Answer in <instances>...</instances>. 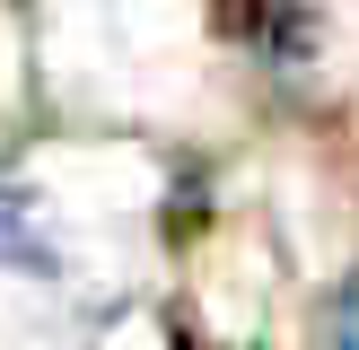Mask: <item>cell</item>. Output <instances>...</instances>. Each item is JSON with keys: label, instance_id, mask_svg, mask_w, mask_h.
<instances>
[{"label": "cell", "instance_id": "cell-1", "mask_svg": "<svg viewBox=\"0 0 359 350\" xmlns=\"http://www.w3.org/2000/svg\"><path fill=\"white\" fill-rule=\"evenodd\" d=\"M333 350H359V272H351L342 307H333Z\"/></svg>", "mask_w": 359, "mask_h": 350}]
</instances>
